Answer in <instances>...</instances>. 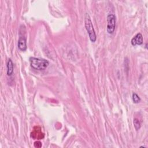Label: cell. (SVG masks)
<instances>
[{
    "label": "cell",
    "instance_id": "obj_1",
    "mask_svg": "<svg viewBox=\"0 0 148 148\" xmlns=\"http://www.w3.org/2000/svg\"><path fill=\"white\" fill-rule=\"evenodd\" d=\"M29 61L31 66L33 69L38 71H43L46 69L49 65V62L47 60L34 57H31L29 58Z\"/></svg>",
    "mask_w": 148,
    "mask_h": 148
},
{
    "label": "cell",
    "instance_id": "obj_6",
    "mask_svg": "<svg viewBox=\"0 0 148 148\" xmlns=\"http://www.w3.org/2000/svg\"><path fill=\"white\" fill-rule=\"evenodd\" d=\"M7 75L8 76H11L13 73V63L12 60L10 58H9L8 62H7Z\"/></svg>",
    "mask_w": 148,
    "mask_h": 148
},
{
    "label": "cell",
    "instance_id": "obj_8",
    "mask_svg": "<svg viewBox=\"0 0 148 148\" xmlns=\"http://www.w3.org/2000/svg\"><path fill=\"white\" fill-rule=\"evenodd\" d=\"M132 101L134 103H138L140 101V98L137 94L134 92L132 94Z\"/></svg>",
    "mask_w": 148,
    "mask_h": 148
},
{
    "label": "cell",
    "instance_id": "obj_7",
    "mask_svg": "<svg viewBox=\"0 0 148 148\" xmlns=\"http://www.w3.org/2000/svg\"><path fill=\"white\" fill-rule=\"evenodd\" d=\"M133 123H134V126L135 128V130L136 131H138V130H139L140 128V127H141V124H140V121L136 119V118H135L134 119V121H133Z\"/></svg>",
    "mask_w": 148,
    "mask_h": 148
},
{
    "label": "cell",
    "instance_id": "obj_5",
    "mask_svg": "<svg viewBox=\"0 0 148 148\" xmlns=\"http://www.w3.org/2000/svg\"><path fill=\"white\" fill-rule=\"evenodd\" d=\"M131 45L132 46H136V45H140L143 43V36L140 33H138L136 34L135 36H134L131 40Z\"/></svg>",
    "mask_w": 148,
    "mask_h": 148
},
{
    "label": "cell",
    "instance_id": "obj_4",
    "mask_svg": "<svg viewBox=\"0 0 148 148\" xmlns=\"http://www.w3.org/2000/svg\"><path fill=\"white\" fill-rule=\"evenodd\" d=\"M116 17L114 14H109L107 16L106 30L109 34H113L116 28Z\"/></svg>",
    "mask_w": 148,
    "mask_h": 148
},
{
    "label": "cell",
    "instance_id": "obj_2",
    "mask_svg": "<svg viewBox=\"0 0 148 148\" xmlns=\"http://www.w3.org/2000/svg\"><path fill=\"white\" fill-rule=\"evenodd\" d=\"M84 26L88 35L89 38L92 42H95L97 40V35L92 25V21L88 13H86L84 17Z\"/></svg>",
    "mask_w": 148,
    "mask_h": 148
},
{
    "label": "cell",
    "instance_id": "obj_3",
    "mask_svg": "<svg viewBox=\"0 0 148 148\" xmlns=\"http://www.w3.org/2000/svg\"><path fill=\"white\" fill-rule=\"evenodd\" d=\"M23 25V28L21 27V25L20 27L19 30V38L18 40L17 46L19 50L21 51H24L27 50V38L25 36V29Z\"/></svg>",
    "mask_w": 148,
    "mask_h": 148
}]
</instances>
